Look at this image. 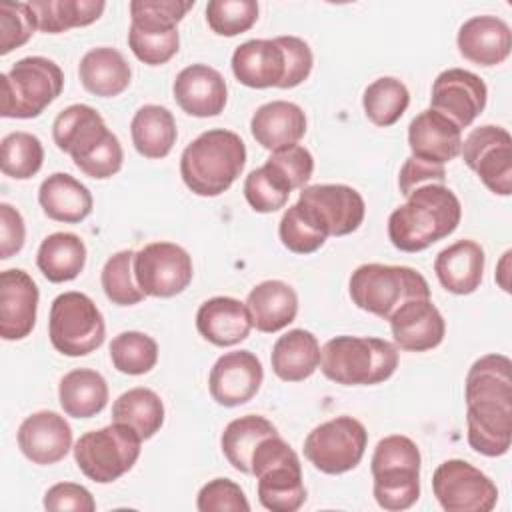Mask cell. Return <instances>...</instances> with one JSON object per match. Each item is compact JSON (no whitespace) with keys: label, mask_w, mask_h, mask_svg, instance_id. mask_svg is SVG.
Wrapping results in <instances>:
<instances>
[{"label":"cell","mask_w":512,"mask_h":512,"mask_svg":"<svg viewBox=\"0 0 512 512\" xmlns=\"http://www.w3.org/2000/svg\"><path fill=\"white\" fill-rule=\"evenodd\" d=\"M510 256H512V252L510 250H506L504 254H502V260L498 262V272H496V280H498V284H500V288L504 290V292H510V282H508V270H510Z\"/></svg>","instance_id":"58"},{"label":"cell","mask_w":512,"mask_h":512,"mask_svg":"<svg viewBox=\"0 0 512 512\" xmlns=\"http://www.w3.org/2000/svg\"><path fill=\"white\" fill-rule=\"evenodd\" d=\"M264 380L260 358L250 350L222 354L208 376V390L216 404L234 408L252 400Z\"/></svg>","instance_id":"14"},{"label":"cell","mask_w":512,"mask_h":512,"mask_svg":"<svg viewBox=\"0 0 512 512\" xmlns=\"http://www.w3.org/2000/svg\"><path fill=\"white\" fill-rule=\"evenodd\" d=\"M194 8V0H134L130 2V26L142 30H172Z\"/></svg>","instance_id":"46"},{"label":"cell","mask_w":512,"mask_h":512,"mask_svg":"<svg viewBox=\"0 0 512 512\" xmlns=\"http://www.w3.org/2000/svg\"><path fill=\"white\" fill-rule=\"evenodd\" d=\"M112 422L128 424L142 440H148L164 424V404L150 388H130L114 400Z\"/></svg>","instance_id":"37"},{"label":"cell","mask_w":512,"mask_h":512,"mask_svg":"<svg viewBox=\"0 0 512 512\" xmlns=\"http://www.w3.org/2000/svg\"><path fill=\"white\" fill-rule=\"evenodd\" d=\"M232 72L248 88H280L286 74V56L278 38L242 42L232 54Z\"/></svg>","instance_id":"22"},{"label":"cell","mask_w":512,"mask_h":512,"mask_svg":"<svg viewBox=\"0 0 512 512\" xmlns=\"http://www.w3.org/2000/svg\"><path fill=\"white\" fill-rule=\"evenodd\" d=\"M374 476V498L376 504L390 512L408 510L420 498V468L412 466H390Z\"/></svg>","instance_id":"40"},{"label":"cell","mask_w":512,"mask_h":512,"mask_svg":"<svg viewBox=\"0 0 512 512\" xmlns=\"http://www.w3.org/2000/svg\"><path fill=\"white\" fill-rule=\"evenodd\" d=\"M110 360L118 372L140 376L156 366L158 344L152 336L138 330L120 332L110 342Z\"/></svg>","instance_id":"41"},{"label":"cell","mask_w":512,"mask_h":512,"mask_svg":"<svg viewBox=\"0 0 512 512\" xmlns=\"http://www.w3.org/2000/svg\"><path fill=\"white\" fill-rule=\"evenodd\" d=\"M456 44L466 60L488 68L502 64L510 56L512 32L498 16H472L458 28Z\"/></svg>","instance_id":"20"},{"label":"cell","mask_w":512,"mask_h":512,"mask_svg":"<svg viewBox=\"0 0 512 512\" xmlns=\"http://www.w3.org/2000/svg\"><path fill=\"white\" fill-rule=\"evenodd\" d=\"M468 444L482 456L498 458L512 444V404L470 402L466 404Z\"/></svg>","instance_id":"23"},{"label":"cell","mask_w":512,"mask_h":512,"mask_svg":"<svg viewBox=\"0 0 512 512\" xmlns=\"http://www.w3.org/2000/svg\"><path fill=\"white\" fill-rule=\"evenodd\" d=\"M292 190L266 164L252 170L244 180V198L254 212L270 214L286 206Z\"/></svg>","instance_id":"44"},{"label":"cell","mask_w":512,"mask_h":512,"mask_svg":"<svg viewBox=\"0 0 512 512\" xmlns=\"http://www.w3.org/2000/svg\"><path fill=\"white\" fill-rule=\"evenodd\" d=\"M44 148L38 136L30 132H10L0 144V168L6 176L28 180L42 168Z\"/></svg>","instance_id":"42"},{"label":"cell","mask_w":512,"mask_h":512,"mask_svg":"<svg viewBox=\"0 0 512 512\" xmlns=\"http://www.w3.org/2000/svg\"><path fill=\"white\" fill-rule=\"evenodd\" d=\"M18 446L22 454L40 466H50L66 458L72 448V428L64 416L52 410H40L24 418L18 428Z\"/></svg>","instance_id":"16"},{"label":"cell","mask_w":512,"mask_h":512,"mask_svg":"<svg viewBox=\"0 0 512 512\" xmlns=\"http://www.w3.org/2000/svg\"><path fill=\"white\" fill-rule=\"evenodd\" d=\"M398 368V348L374 336H336L320 348L322 374L342 386H374Z\"/></svg>","instance_id":"3"},{"label":"cell","mask_w":512,"mask_h":512,"mask_svg":"<svg viewBox=\"0 0 512 512\" xmlns=\"http://www.w3.org/2000/svg\"><path fill=\"white\" fill-rule=\"evenodd\" d=\"M78 76L90 94L100 98H114L130 86L132 70L122 52L110 46H98L82 56L78 64Z\"/></svg>","instance_id":"29"},{"label":"cell","mask_w":512,"mask_h":512,"mask_svg":"<svg viewBox=\"0 0 512 512\" xmlns=\"http://www.w3.org/2000/svg\"><path fill=\"white\" fill-rule=\"evenodd\" d=\"M250 132L262 148L276 152L300 142L306 134V114L294 102L272 100L256 108Z\"/></svg>","instance_id":"25"},{"label":"cell","mask_w":512,"mask_h":512,"mask_svg":"<svg viewBox=\"0 0 512 512\" xmlns=\"http://www.w3.org/2000/svg\"><path fill=\"white\" fill-rule=\"evenodd\" d=\"M252 328L274 334L296 320L298 294L284 280H264L256 284L246 298Z\"/></svg>","instance_id":"27"},{"label":"cell","mask_w":512,"mask_h":512,"mask_svg":"<svg viewBox=\"0 0 512 512\" xmlns=\"http://www.w3.org/2000/svg\"><path fill=\"white\" fill-rule=\"evenodd\" d=\"M48 336L60 354L86 356L104 344V316L90 296L74 290L62 292L50 306Z\"/></svg>","instance_id":"7"},{"label":"cell","mask_w":512,"mask_h":512,"mask_svg":"<svg viewBox=\"0 0 512 512\" xmlns=\"http://www.w3.org/2000/svg\"><path fill=\"white\" fill-rule=\"evenodd\" d=\"M432 492L446 512H490L498 502L492 478L460 458H450L434 470Z\"/></svg>","instance_id":"10"},{"label":"cell","mask_w":512,"mask_h":512,"mask_svg":"<svg viewBox=\"0 0 512 512\" xmlns=\"http://www.w3.org/2000/svg\"><path fill=\"white\" fill-rule=\"evenodd\" d=\"M264 164L270 166L292 192L302 190L314 172V158L310 150L300 144L272 152Z\"/></svg>","instance_id":"50"},{"label":"cell","mask_w":512,"mask_h":512,"mask_svg":"<svg viewBox=\"0 0 512 512\" xmlns=\"http://www.w3.org/2000/svg\"><path fill=\"white\" fill-rule=\"evenodd\" d=\"M196 328L204 340L224 348L246 340L252 330V320L246 302L232 296H214L200 304Z\"/></svg>","instance_id":"24"},{"label":"cell","mask_w":512,"mask_h":512,"mask_svg":"<svg viewBox=\"0 0 512 512\" xmlns=\"http://www.w3.org/2000/svg\"><path fill=\"white\" fill-rule=\"evenodd\" d=\"M408 146L410 156L444 166L460 154L462 130L444 114L426 108L408 126Z\"/></svg>","instance_id":"19"},{"label":"cell","mask_w":512,"mask_h":512,"mask_svg":"<svg viewBox=\"0 0 512 512\" xmlns=\"http://www.w3.org/2000/svg\"><path fill=\"white\" fill-rule=\"evenodd\" d=\"M58 400L66 416L92 418L108 404V384L96 370L74 368L62 376Z\"/></svg>","instance_id":"32"},{"label":"cell","mask_w":512,"mask_h":512,"mask_svg":"<svg viewBox=\"0 0 512 512\" xmlns=\"http://www.w3.org/2000/svg\"><path fill=\"white\" fill-rule=\"evenodd\" d=\"M462 218L458 196L444 184H422L388 218V238L400 252H422L450 236Z\"/></svg>","instance_id":"1"},{"label":"cell","mask_w":512,"mask_h":512,"mask_svg":"<svg viewBox=\"0 0 512 512\" xmlns=\"http://www.w3.org/2000/svg\"><path fill=\"white\" fill-rule=\"evenodd\" d=\"M410 104V92L406 84L394 76H382L370 82L362 96V108L366 118L380 126L396 124Z\"/></svg>","instance_id":"39"},{"label":"cell","mask_w":512,"mask_h":512,"mask_svg":"<svg viewBox=\"0 0 512 512\" xmlns=\"http://www.w3.org/2000/svg\"><path fill=\"white\" fill-rule=\"evenodd\" d=\"M272 372L284 382H302L320 366L318 338L304 328L288 330L280 336L270 354Z\"/></svg>","instance_id":"30"},{"label":"cell","mask_w":512,"mask_h":512,"mask_svg":"<svg viewBox=\"0 0 512 512\" xmlns=\"http://www.w3.org/2000/svg\"><path fill=\"white\" fill-rule=\"evenodd\" d=\"M274 434H278V430L268 418L258 414H246L226 424L220 436V446L234 470L250 474V458L254 448L264 438Z\"/></svg>","instance_id":"36"},{"label":"cell","mask_w":512,"mask_h":512,"mask_svg":"<svg viewBox=\"0 0 512 512\" xmlns=\"http://www.w3.org/2000/svg\"><path fill=\"white\" fill-rule=\"evenodd\" d=\"M464 400L512 404V362L504 354L480 356L468 370Z\"/></svg>","instance_id":"33"},{"label":"cell","mask_w":512,"mask_h":512,"mask_svg":"<svg viewBox=\"0 0 512 512\" xmlns=\"http://www.w3.org/2000/svg\"><path fill=\"white\" fill-rule=\"evenodd\" d=\"M246 164L244 140L226 128L196 136L180 156V176L198 196H220L242 174Z\"/></svg>","instance_id":"2"},{"label":"cell","mask_w":512,"mask_h":512,"mask_svg":"<svg viewBox=\"0 0 512 512\" xmlns=\"http://www.w3.org/2000/svg\"><path fill=\"white\" fill-rule=\"evenodd\" d=\"M122 160H124V152H122L120 140L116 134L110 132L106 140L92 154L76 162V168L94 180H106L122 168Z\"/></svg>","instance_id":"53"},{"label":"cell","mask_w":512,"mask_h":512,"mask_svg":"<svg viewBox=\"0 0 512 512\" xmlns=\"http://www.w3.org/2000/svg\"><path fill=\"white\" fill-rule=\"evenodd\" d=\"M134 254V250H120L112 254L102 268V290L116 306H134L146 296L134 276Z\"/></svg>","instance_id":"43"},{"label":"cell","mask_w":512,"mask_h":512,"mask_svg":"<svg viewBox=\"0 0 512 512\" xmlns=\"http://www.w3.org/2000/svg\"><path fill=\"white\" fill-rule=\"evenodd\" d=\"M486 98L488 88L480 76L464 68H448L442 70L432 84L430 108L464 130L482 114Z\"/></svg>","instance_id":"13"},{"label":"cell","mask_w":512,"mask_h":512,"mask_svg":"<svg viewBox=\"0 0 512 512\" xmlns=\"http://www.w3.org/2000/svg\"><path fill=\"white\" fill-rule=\"evenodd\" d=\"M60 66L44 56H26L0 74V114L4 118H36L62 92Z\"/></svg>","instance_id":"5"},{"label":"cell","mask_w":512,"mask_h":512,"mask_svg":"<svg viewBox=\"0 0 512 512\" xmlns=\"http://www.w3.org/2000/svg\"><path fill=\"white\" fill-rule=\"evenodd\" d=\"M110 134L104 118L88 104H72L58 112L52 124V138L58 150L80 162L92 154Z\"/></svg>","instance_id":"21"},{"label":"cell","mask_w":512,"mask_h":512,"mask_svg":"<svg viewBox=\"0 0 512 512\" xmlns=\"http://www.w3.org/2000/svg\"><path fill=\"white\" fill-rule=\"evenodd\" d=\"M192 258L174 242H150L134 254V276L152 298H172L192 282Z\"/></svg>","instance_id":"12"},{"label":"cell","mask_w":512,"mask_h":512,"mask_svg":"<svg viewBox=\"0 0 512 512\" xmlns=\"http://www.w3.org/2000/svg\"><path fill=\"white\" fill-rule=\"evenodd\" d=\"M38 20L30 2H2L0 4V54L6 56L12 50L24 46L34 30Z\"/></svg>","instance_id":"48"},{"label":"cell","mask_w":512,"mask_h":512,"mask_svg":"<svg viewBox=\"0 0 512 512\" xmlns=\"http://www.w3.org/2000/svg\"><path fill=\"white\" fill-rule=\"evenodd\" d=\"M196 508L200 512H248L250 504L234 480L214 478L200 488Z\"/></svg>","instance_id":"51"},{"label":"cell","mask_w":512,"mask_h":512,"mask_svg":"<svg viewBox=\"0 0 512 512\" xmlns=\"http://www.w3.org/2000/svg\"><path fill=\"white\" fill-rule=\"evenodd\" d=\"M86 264V244L78 234L54 232L46 236L36 254V266L48 282L74 280Z\"/></svg>","instance_id":"34"},{"label":"cell","mask_w":512,"mask_h":512,"mask_svg":"<svg viewBox=\"0 0 512 512\" xmlns=\"http://www.w3.org/2000/svg\"><path fill=\"white\" fill-rule=\"evenodd\" d=\"M24 240H26V226H24V218L22 214L2 202L0 204V258L8 260L14 254H18L24 248Z\"/></svg>","instance_id":"57"},{"label":"cell","mask_w":512,"mask_h":512,"mask_svg":"<svg viewBox=\"0 0 512 512\" xmlns=\"http://www.w3.org/2000/svg\"><path fill=\"white\" fill-rule=\"evenodd\" d=\"M484 262V248L474 240L462 238L438 252L434 272L444 290L466 296L480 288Z\"/></svg>","instance_id":"26"},{"label":"cell","mask_w":512,"mask_h":512,"mask_svg":"<svg viewBox=\"0 0 512 512\" xmlns=\"http://www.w3.org/2000/svg\"><path fill=\"white\" fill-rule=\"evenodd\" d=\"M130 134L136 152L150 160L168 156L178 138L172 112L158 104H144L136 110L130 122Z\"/></svg>","instance_id":"31"},{"label":"cell","mask_w":512,"mask_h":512,"mask_svg":"<svg viewBox=\"0 0 512 512\" xmlns=\"http://www.w3.org/2000/svg\"><path fill=\"white\" fill-rule=\"evenodd\" d=\"M422 458H420V450L416 446L414 440H410L408 436L402 434H392L382 438L372 454L370 460V470L378 472L382 468H390V466H412V468H420Z\"/></svg>","instance_id":"52"},{"label":"cell","mask_w":512,"mask_h":512,"mask_svg":"<svg viewBox=\"0 0 512 512\" xmlns=\"http://www.w3.org/2000/svg\"><path fill=\"white\" fill-rule=\"evenodd\" d=\"M368 444L364 424L352 416H336L318 424L304 440L306 460L324 474L354 470Z\"/></svg>","instance_id":"8"},{"label":"cell","mask_w":512,"mask_h":512,"mask_svg":"<svg viewBox=\"0 0 512 512\" xmlns=\"http://www.w3.org/2000/svg\"><path fill=\"white\" fill-rule=\"evenodd\" d=\"M394 344L406 352H426L442 344L446 322L430 298L408 300L388 318Z\"/></svg>","instance_id":"17"},{"label":"cell","mask_w":512,"mask_h":512,"mask_svg":"<svg viewBox=\"0 0 512 512\" xmlns=\"http://www.w3.org/2000/svg\"><path fill=\"white\" fill-rule=\"evenodd\" d=\"M464 164L474 170L484 186L498 194L512 192V136L506 128L484 124L474 128L460 148Z\"/></svg>","instance_id":"11"},{"label":"cell","mask_w":512,"mask_h":512,"mask_svg":"<svg viewBox=\"0 0 512 512\" xmlns=\"http://www.w3.org/2000/svg\"><path fill=\"white\" fill-rule=\"evenodd\" d=\"M446 170L442 164H432L414 156H408L398 174V188L402 196H408L422 184H442Z\"/></svg>","instance_id":"56"},{"label":"cell","mask_w":512,"mask_h":512,"mask_svg":"<svg viewBox=\"0 0 512 512\" xmlns=\"http://www.w3.org/2000/svg\"><path fill=\"white\" fill-rule=\"evenodd\" d=\"M278 42L286 56V74L280 88H296L312 72V64H314L312 50L298 36H278Z\"/></svg>","instance_id":"54"},{"label":"cell","mask_w":512,"mask_h":512,"mask_svg":"<svg viewBox=\"0 0 512 512\" xmlns=\"http://www.w3.org/2000/svg\"><path fill=\"white\" fill-rule=\"evenodd\" d=\"M278 236H280V242L294 254H312L320 250L328 238L314 224H310V220L300 212L296 204H292L282 214Z\"/></svg>","instance_id":"49"},{"label":"cell","mask_w":512,"mask_h":512,"mask_svg":"<svg viewBox=\"0 0 512 512\" xmlns=\"http://www.w3.org/2000/svg\"><path fill=\"white\" fill-rule=\"evenodd\" d=\"M258 500L272 512H296L306 502L302 464L288 462L274 466L258 478Z\"/></svg>","instance_id":"35"},{"label":"cell","mask_w":512,"mask_h":512,"mask_svg":"<svg viewBox=\"0 0 512 512\" xmlns=\"http://www.w3.org/2000/svg\"><path fill=\"white\" fill-rule=\"evenodd\" d=\"M30 8L36 14L38 28L46 34H60L70 28L96 22L106 2L102 0H32Z\"/></svg>","instance_id":"38"},{"label":"cell","mask_w":512,"mask_h":512,"mask_svg":"<svg viewBox=\"0 0 512 512\" xmlns=\"http://www.w3.org/2000/svg\"><path fill=\"white\" fill-rule=\"evenodd\" d=\"M38 286L26 270L0 272V336L22 340L30 336L38 312Z\"/></svg>","instance_id":"15"},{"label":"cell","mask_w":512,"mask_h":512,"mask_svg":"<svg viewBox=\"0 0 512 512\" xmlns=\"http://www.w3.org/2000/svg\"><path fill=\"white\" fill-rule=\"evenodd\" d=\"M44 508L52 512H94L96 502L88 488L74 482H58L44 494Z\"/></svg>","instance_id":"55"},{"label":"cell","mask_w":512,"mask_h":512,"mask_svg":"<svg viewBox=\"0 0 512 512\" xmlns=\"http://www.w3.org/2000/svg\"><path fill=\"white\" fill-rule=\"evenodd\" d=\"M256 20L258 4L254 0H210L206 4V22L218 36H238Z\"/></svg>","instance_id":"45"},{"label":"cell","mask_w":512,"mask_h":512,"mask_svg":"<svg viewBox=\"0 0 512 512\" xmlns=\"http://www.w3.org/2000/svg\"><path fill=\"white\" fill-rule=\"evenodd\" d=\"M176 104L190 116H218L228 100L224 76L208 64H190L180 70L172 84Z\"/></svg>","instance_id":"18"},{"label":"cell","mask_w":512,"mask_h":512,"mask_svg":"<svg viewBox=\"0 0 512 512\" xmlns=\"http://www.w3.org/2000/svg\"><path fill=\"white\" fill-rule=\"evenodd\" d=\"M142 438L134 428L112 422L82 434L74 444V460L80 472L98 484H110L132 470L140 456Z\"/></svg>","instance_id":"6"},{"label":"cell","mask_w":512,"mask_h":512,"mask_svg":"<svg viewBox=\"0 0 512 512\" xmlns=\"http://www.w3.org/2000/svg\"><path fill=\"white\" fill-rule=\"evenodd\" d=\"M348 290L360 310L382 320H388L408 300L430 298V286L418 270L378 262L358 266L350 276Z\"/></svg>","instance_id":"4"},{"label":"cell","mask_w":512,"mask_h":512,"mask_svg":"<svg viewBox=\"0 0 512 512\" xmlns=\"http://www.w3.org/2000/svg\"><path fill=\"white\" fill-rule=\"evenodd\" d=\"M296 206L326 236H346L360 228L366 204L358 190L346 184L304 186Z\"/></svg>","instance_id":"9"},{"label":"cell","mask_w":512,"mask_h":512,"mask_svg":"<svg viewBox=\"0 0 512 512\" xmlns=\"http://www.w3.org/2000/svg\"><path fill=\"white\" fill-rule=\"evenodd\" d=\"M128 46L140 62L148 66H160V64H166L178 52L180 34H178V28L142 30V28L130 26Z\"/></svg>","instance_id":"47"},{"label":"cell","mask_w":512,"mask_h":512,"mask_svg":"<svg viewBox=\"0 0 512 512\" xmlns=\"http://www.w3.org/2000/svg\"><path fill=\"white\" fill-rule=\"evenodd\" d=\"M38 202L50 220L78 224L90 216L94 200L90 190L66 172H54L42 180Z\"/></svg>","instance_id":"28"}]
</instances>
